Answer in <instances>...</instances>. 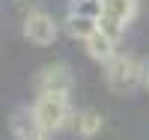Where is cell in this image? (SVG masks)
Segmentation results:
<instances>
[{"instance_id":"obj_9","label":"cell","mask_w":149,"mask_h":140,"mask_svg":"<svg viewBox=\"0 0 149 140\" xmlns=\"http://www.w3.org/2000/svg\"><path fill=\"white\" fill-rule=\"evenodd\" d=\"M93 30H95V18H84V15H74V12H69V18H66V33L72 36V39L84 42Z\"/></svg>"},{"instance_id":"obj_2","label":"cell","mask_w":149,"mask_h":140,"mask_svg":"<svg viewBox=\"0 0 149 140\" xmlns=\"http://www.w3.org/2000/svg\"><path fill=\"white\" fill-rule=\"evenodd\" d=\"M104 66H107L104 81L110 86V93H116V95L134 93L140 86V81H143V63L134 54H113Z\"/></svg>"},{"instance_id":"obj_7","label":"cell","mask_w":149,"mask_h":140,"mask_svg":"<svg viewBox=\"0 0 149 140\" xmlns=\"http://www.w3.org/2000/svg\"><path fill=\"white\" fill-rule=\"evenodd\" d=\"M84 48H86V54H90V60H95V63H107L110 57L116 54V42L107 39V36L98 33V30H93L84 39Z\"/></svg>"},{"instance_id":"obj_1","label":"cell","mask_w":149,"mask_h":140,"mask_svg":"<svg viewBox=\"0 0 149 140\" xmlns=\"http://www.w3.org/2000/svg\"><path fill=\"white\" fill-rule=\"evenodd\" d=\"M33 116L36 122L42 125L45 134H54V131H63L72 125V104H69V95L66 93H42L33 104Z\"/></svg>"},{"instance_id":"obj_8","label":"cell","mask_w":149,"mask_h":140,"mask_svg":"<svg viewBox=\"0 0 149 140\" xmlns=\"http://www.w3.org/2000/svg\"><path fill=\"white\" fill-rule=\"evenodd\" d=\"M137 3L140 0H102V12L116 18V21H122V24H128L137 15Z\"/></svg>"},{"instance_id":"obj_11","label":"cell","mask_w":149,"mask_h":140,"mask_svg":"<svg viewBox=\"0 0 149 140\" xmlns=\"http://www.w3.org/2000/svg\"><path fill=\"white\" fill-rule=\"evenodd\" d=\"M69 12L84 15V18H98V15H102V0H72Z\"/></svg>"},{"instance_id":"obj_6","label":"cell","mask_w":149,"mask_h":140,"mask_svg":"<svg viewBox=\"0 0 149 140\" xmlns=\"http://www.w3.org/2000/svg\"><path fill=\"white\" fill-rule=\"evenodd\" d=\"M102 125H104V119H102V113L98 110H78V113H72V128H74V134L78 137H84V140H90V137H95L98 131H102Z\"/></svg>"},{"instance_id":"obj_4","label":"cell","mask_w":149,"mask_h":140,"mask_svg":"<svg viewBox=\"0 0 149 140\" xmlns=\"http://www.w3.org/2000/svg\"><path fill=\"white\" fill-rule=\"evenodd\" d=\"M36 93H72V72L69 66H63V63H51V66H42L39 72H36Z\"/></svg>"},{"instance_id":"obj_10","label":"cell","mask_w":149,"mask_h":140,"mask_svg":"<svg viewBox=\"0 0 149 140\" xmlns=\"http://www.w3.org/2000/svg\"><path fill=\"white\" fill-rule=\"evenodd\" d=\"M95 30H98V33H104L107 39L119 42V36L125 33V24H122V21H116V18H110V15H104V12H102V15L95 18Z\"/></svg>"},{"instance_id":"obj_13","label":"cell","mask_w":149,"mask_h":140,"mask_svg":"<svg viewBox=\"0 0 149 140\" xmlns=\"http://www.w3.org/2000/svg\"><path fill=\"white\" fill-rule=\"evenodd\" d=\"M39 140H48V134H45V137H39Z\"/></svg>"},{"instance_id":"obj_5","label":"cell","mask_w":149,"mask_h":140,"mask_svg":"<svg viewBox=\"0 0 149 140\" xmlns=\"http://www.w3.org/2000/svg\"><path fill=\"white\" fill-rule=\"evenodd\" d=\"M9 131H12L15 140H39V137H45L42 125L36 122V116H33V107H18L15 113H12Z\"/></svg>"},{"instance_id":"obj_12","label":"cell","mask_w":149,"mask_h":140,"mask_svg":"<svg viewBox=\"0 0 149 140\" xmlns=\"http://www.w3.org/2000/svg\"><path fill=\"white\" fill-rule=\"evenodd\" d=\"M143 86H146V90H149V60L143 63V81H140Z\"/></svg>"},{"instance_id":"obj_3","label":"cell","mask_w":149,"mask_h":140,"mask_svg":"<svg viewBox=\"0 0 149 140\" xmlns=\"http://www.w3.org/2000/svg\"><path fill=\"white\" fill-rule=\"evenodd\" d=\"M60 36L57 21L42 9H33L27 18H24V39L33 42V45H54Z\"/></svg>"}]
</instances>
